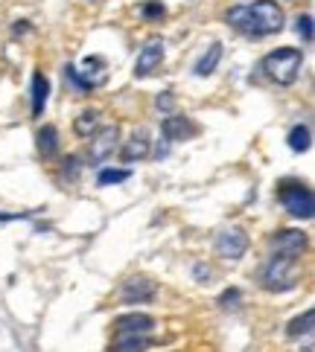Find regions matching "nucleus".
Returning a JSON list of instances; mask_svg holds the SVG:
<instances>
[{
  "label": "nucleus",
  "mask_w": 315,
  "mask_h": 352,
  "mask_svg": "<svg viewBox=\"0 0 315 352\" xmlns=\"http://www.w3.org/2000/svg\"><path fill=\"white\" fill-rule=\"evenodd\" d=\"M301 67H304V53H301L298 47H281L269 53L263 58V70H266V76L277 85H295L298 76H301Z\"/></svg>",
  "instance_id": "1"
},
{
  "label": "nucleus",
  "mask_w": 315,
  "mask_h": 352,
  "mask_svg": "<svg viewBox=\"0 0 315 352\" xmlns=\"http://www.w3.org/2000/svg\"><path fill=\"white\" fill-rule=\"evenodd\" d=\"M277 198H281L283 210L289 212L292 219H312L315 212V198H312V190L307 184L301 181H283L281 186H277Z\"/></svg>",
  "instance_id": "2"
},
{
  "label": "nucleus",
  "mask_w": 315,
  "mask_h": 352,
  "mask_svg": "<svg viewBox=\"0 0 315 352\" xmlns=\"http://www.w3.org/2000/svg\"><path fill=\"white\" fill-rule=\"evenodd\" d=\"M248 15H251V30H254V38L281 32L283 23H286L283 9L277 6L274 0H254V3L248 6Z\"/></svg>",
  "instance_id": "3"
},
{
  "label": "nucleus",
  "mask_w": 315,
  "mask_h": 352,
  "mask_svg": "<svg viewBox=\"0 0 315 352\" xmlns=\"http://www.w3.org/2000/svg\"><path fill=\"white\" fill-rule=\"evenodd\" d=\"M292 268H295V259H286V256H277V254H274V256L269 259V265L263 268V274H260L263 288H266V292H272V294L292 292V288L298 285Z\"/></svg>",
  "instance_id": "4"
},
{
  "label": "nucleus",
  "mask_w": 315,
  "mask_h": 352,
  "mask_svg": "<svg viewBox=\"0 0 315 352\" xmlns=\"http://www.w3.org/2000/svg\"><path fill=\"white\" fill-rule=\"evenodd\" d=\"M117 146H120V129L117 125H105V129H99L94 137H91V148H88V160L94 163H103L108 160L111 155L117 152Z\"/></svg>",
  "instance_id": "5"
},
{
  "label": "nucleus",
  "mask_w": 315,
  "mask_h": 352,
  "mask_svg": "<svg viewBox=\"0 0 315 352\" xmlns=\"http://www.w3.org/2000/svg\"><path fill=\"white\" fill-rule=\"evenodd\" d=\"M248 233L243 230V228H225L219 236H216V254L222 256V259H231V262H236V259H243L245 256V250H248Z\"/></svg>",
  "instance_id": "6"
},
{
  "label": "nucleus",
  "mask_w": 315,
  "mask_h": 352,
  "mask_svg": "<svg viewBox=\"0 0 315 352\" xmlns=\"http://www.w3.org/2000/svg\"><path fill=\"white\" fill-rule=\"evenodd\" d=\"M158 294V285L149 276H129L120 288V300L125 306H137V303H152Z\"/></svg>",
  "instance_id": "7"
},
{
  "label": "nucleus",
  "mask_w": 315,
  "mask_h": 352,
  "mask_svg": "<svg viewBox=\"0 0 315 352\" xmlns=\"http://www.w3.org/2000/svg\"><path fill=\"white\" fill-rule=\"evenodd\" d=\"M272 250L277 256H286V259H295L307 250V233L301 230H277V236L272 239Z\"/></svg>",
  "instance_id": "8"
},
{
  "label": "nucleus",
  "mask_w": 315,
  "mask_h": 352,
  "mask_svg": "<svg viewBox=\"0 0 315 352\" xmlns=\"http://www.w3.org/2000/svg\"><path fill=\"white\" fill-rule=\"evenodd\" d=\"M163 41L161 38H152L149 41L141 53H137V61H134V76L137 79H146V76H152V73L161 67V61H163Z\"/></svg>",
  "instance_id": "9"
},
{
  "label": "nucleus",
  "mask_w": 315,
  "mask_h": 352,
  "mask_svg": "<svg viewBox=\"0 0 315 352\" xmlns=\"http://www.w3.org/2000/svg\"><path fill=\"white\" fill-rule=\"evenodd\" d=\"M149 152H152V140H149V131H146V129H134L132 137L125 140V146L120 148V157H123V163H137V160H146Z\"/></svg>",
  "instance_id": "10"
},
{
  "label": "nucleus",
  "mask_w": 315,
  "mask_h": 352,
  "mask_svg": "<svg viewBox=\"0 0 315 352\" xmlns=\"http://www.w3.org/2000/svg\"><path fill=\"white\" fill-rule=\"evenodd\" d=\"M114 329H117V335H149L155 329V318L152 314H143V311H132V314H123V318L114 320Z\"/></svg>",
  "instance_id": "11"
},
{
  "label": "nucleus",
  "mask_w": 315,
  "mask_h": 352,
  "mask_svg": "<svg viewBox=\"0 0 315 352\" xmlns=\"http://www.w3.org/2000/svg\"><path fill=\"white\" fill-rule=\"evenodd\" d=\"M161 131H163V140H170V143H179V140H187V137H193L199 129H196V122H190L187 117L170 114L167 120L161 122Z\"/></svg>",
  "instance_id": "12"
},
{
  "label": "nucleus",
  "mask_w": 315,
  "mask_h": 352,
  "mask_svg": "<svg viewBox=\"0 0 315 352\" xmlns=\"http://www.w3.org/2000/svg\"><path fill=\"white\" fill-rule=\"evenodd\" d=\"M50 99V79L44 73H35L32 76V117H41Z\"/></svg>",
  "instance_id": "13"
},
{
  "label": "nucleus",
  "mask_w": 315,
  "mask_h": 352,
  "mask_svg": "<svg viewBox=\"0 0 315 352\" xmlns=\"http://www.w3.org/2000/svg\"><path fill=\"white\" fill-rule=\"evenodd\" d=\"M219 61H222V44H219V41H213V44L207 47V53H205V56H201V58L196 61L193 73H196V76H201V79H205V76H210V73L219 67Z\"/></svg>",
  "instance_id": "14"
},
{
  "label": "nucleus",
  "mask_w": 315,
  "mask_h": 352,
  "mask_svg": "<svg viewBox=\"0 0 315 352\" xmlns=\"http://www.w3.org/2000/svg\"><path fill=\"white\" fill-rule=\"evenodd\" d=\"M39 152L44 160H53L59 155V129L56 125H44L39 129Z\"/></svg>",
  "instance_id": "15"
},
{
  "label": "nucleus",
  "mask_w": 315,
  "mask_h": 352,
  "mask_svg": "<svg viewBox=\"0 0 315 352\" xmlns=\"http://www.w3.org/2000/svg\"><path fill=\"white\" fill-rule=\"evenodd\" d=\"M152 346L149 335H117V341L111 344V352H146Z\"/></svg>",
  "instance_id": "16"
},
{
  "label": "nucleus",
  "mask_w": 315,
  "mask_h": 352,
  "mask_svg": "<svg viewBox=\"0 0 315 352\" xmlns=\"http://www.w3.org/2000/svg\"><path fill=\"white\" fill-rule=\"evenodd\" d=\"M225 21H228V27H234L236 32H243V35H248V38H254L248 6H231V9H228V15H225Z\"/></svg>",
  "instance_id": "17"
},
{
  "label": "nucleus",
  "mask_w": 315,
  "mask_h": 352,
  "mask_svg": "<svg viewBox=\"0 0 315 352\" xmlns=\"http://www.w3.org/2000/svg\"><path fill=\"white\" fill-rule=\"evenodd\" d=\"M309 146H312V129L307 122L295 125V129L289 131V148L301 155V152H309Z\"/></svg>",
  "instance_id": "18"
},
{
  "label": "nucleus",
  "mask_w": 315,
  "mask_h": 352,
  "mask_svg": "<svg viewBox=\"0 0 315 352\" xmlns=\"http://www.w3.org/2000/svg\"><path fill=\"white\" fill-rule=\"evenodd\" d=\"M96 125H99V111L88 108V111H82L77 120H73V131H77L79 137H91L96 131Z\"/></svg>",
  "instance_id": "19"
},
{
  "label": "nucleus",
  "mask_w": 315,
  "mask_h": 352,
  "mask_svg": "<svg viewBox=\"0 0 315 352\" xmlns=\"http://www.w3.org/2000/svg\"><path fill=\"white\" fill-rule=\"evenodd\" d=\"M312 323H315V311L307 309L304 314H298V318L286 326V335L289 338H301V335H312Z\"/></svg>",
  "instance_id": "20"
},
{
  "label": "nucleus",
  "mask_w": 315,
  "mask_h": 352,
  "mask_svg": "<svg viewBox=\"0 0 315 352\" xmlns=\"http://www.w3.org/2000/svg\"><path fill=\"white\" fill-rule=\"evenodd\" d=\"M65 79H68V82H70L73 87H77V91H79V94H91V91H94V87H96V85H94L91 79H88V76H85V73H82V70H77V67H70V65L65 67Z\"/></svg>",
  "instance_id": "21"
},
{
  "label": "nucleus",
  "mask_w": 315,
  "mask_h": 352,
  "mask_svg": "<svg viewBox=\"0 0 315 352\" xmlns=\"http://www.w3.org/2000/svg\"><path fill=\"white\" fill-rule=\"evenodd\" d=\"M129 178H132L129 169H103V172H99V178H96V184L99 186H111V184H123Z\"/></svg>",
  "instance_id": "22"
},
{
  "label": "nucleus",
  "mask_w": 315,
  "mask_h": 352,
  "mask_svg": "<svg viewBox=\"0 0 315 352\" xmlns=\"http://www.w3.org/2000/svg\"><path fill=\"white\" fill-rule=\"evenodd\" d=\"M79 175H82V163L77 155H68L65 160H61V178L65 181H79Z\"/></svg>",
  "instance_id": "23"
},
{
  "label": "nucleus",
  "mask_w": 315,
  "mask_h": 352,
  "mask_svg": "<svg viewBox=\"0 0 315 352\" xmlns=\"http://www.w3.org/2000/svg\"><path fill=\"white\" fill-rule=\"evenodd\" d=\"M239 300H243V292H239V288H225L216 303H219V309L228 311V309H239Z\"/></svg>",
  "instance_id": "24"
},
{
  "label": "nucleus",
  "mask_w": 315,
  "mask_h": 352,
  "mask_svg": "<svg viewBox=\"0 0 315 352\" xmlns=\"http://www.w3.org/2000/svg\"><path fill=\"white\" fill-rule=\"evenodd\" d=\"M295 32L301 35V41H304V44H312V15H309V12H307V15H298Z\"/></svg>",
  "instance_id": "25"
},
{
  "label": "nucleus",
  "mask_w": 315,
  "mask_h": 352,
  "mask_svg": "<svg viewBox=\"0 0 315 352\" xmlns=\"http://www.w3.org/2000/svg\"><path fill=\"white\" fill-rule=\"evenodd\" d=\"M141 15H143L146 21H161L163 15H167V9H163L161 0H146V3L141 6Z\"/></svg>",
  "instance_id": "26"
},
{
  "label": "nucleus",
  "mask_w": 315,
  "mask_h": 352,
  "mask_svg": "<svg viewBox=\"0 0 315 352\" xmlns=\"http://www.w3.org/2000/svg\"><path fill=\"white\" fill-rule=\"evenodd\" d=\"M155 105H158L161 114H172V111H175V96H172V91H163V94H158Z\"/></svg>",
  "instance_id": "27"
},
{
  "label": "nucleus",
  "mask_w": 315,
  "mask_h": 352,
  "mask_svg": "<svg viewBox=\"0 0 315 352\" xmlns=\"http://www.w3.org/2000/svg\"><path fill=\"white\" fill-rule=\"evenodd\" d=\"M193 274H196V280H199V283H210V268L196 265V268H193Z\"/></svg>",
  "instance_id": "28"
},
{
  "label": "nucleus",
  "mask_w": 315,
  "mask_h": 352,
  "mask_svg": "<svg viewBox=\"0 0 315 352\" xmlns=\"http://www.w3.org/2000/svg\"><path fill=\"white\" fill-rule=\"evenodd\" d=\"M12 32H15V35H27V32H30V21H15Z\"/></svg>",
  "instance_id": "29"
}]
</instances>
